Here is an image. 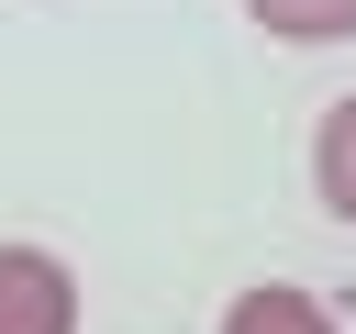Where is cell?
Masks as SVG:
<instances>
[{
    "mask_svg": "<svg viewBox=\"0 0 356 334\" xmlns=\"http://www.w3.org/2000/svg\"><path fill=\"white\" fill-rule=\"evenodd\" d=\"M245 22L278 33V45H345L356 33V0H245Z\"/></svg>",
    "mask_w": 356,
    "mask_h": 334,
    "instance_id": "cell-4",
    "label": "cell"
},
{
    "mask_svg": "<svg viewBox=\"0 0 356 334\" xmlns=\"http://www.w3.org/2000/svg\"><path fill=\"white\" fill-rule=\"evenodd\" d=\"M222 334H345L323 289H289V278H256L222 301Z\"/></svg>",
    "mask_w": 356,
    "mask_h": 334,
    "instance_id": "cell-2",
    "label": "cell"
},
{
    "mask_svg": "<svg viewBox=\"0 0 356 334\" xmlns=\"http://www.w3.org/2000/svg\"><path fill=\"white\" fill-rule=\"evenodd\" d=\"M312 189H323V212L356 234V89L312 122Z\"/></svg>",
    "mask_w": 356,
    "mask_h": 334,
    "instance_id": "cell-3",
    "label": "cell"
},
{
    "mask_svg": "<svg viewBox=\"0 0 356 334\" xmlns=\"http://www.w3.org/2000/svg\"><path fill=\"white\" fill-rule=\"evenodd\" d=\"M0 334H78V278L44 245H0Z\"/></svg>",
    "mask_w": 356,
    "mask_h": 334,
    "instance_id": "cell-1",
    "label": "cell"
}]
</instances>
